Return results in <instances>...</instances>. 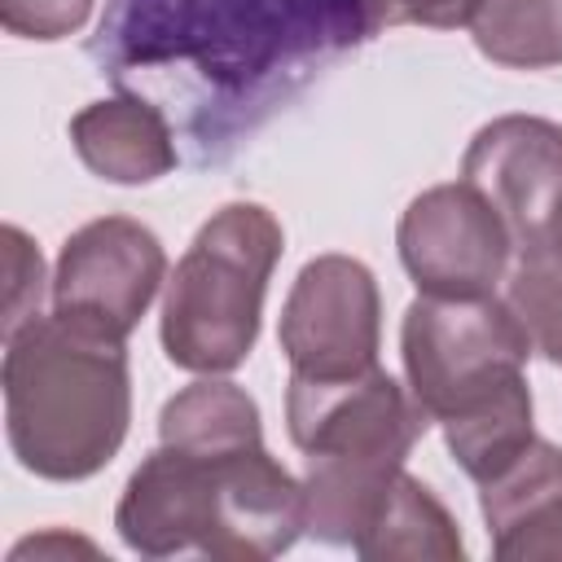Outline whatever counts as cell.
Here are the masks:
<instances>
[{"instance_id":"obj_1","label":"cell","mask_w":562,"mask_h":562,"mask_svg":"<svg viewBox=\"0 0 562 562\" xmlns=\"http://www.w3.org/2000/svg\"><path fill=\"white\" fill-rule=\"evenodd\" d=\"M369 40L360 0H110L97 53L123 83L127 70L189 66L233 101L259 97L268 75Z\"/></svg>"},{"instance_id":"obj_2","label":"cell","mask_w":562,"mask_h":562,"mask_svg":"<svg viewBox=\"0 0 562 562\" xmlns=\"http://www.w3.org/2000/svg\"><path fill=\"white\" fill-rule=\"evenodd\" d=\"M404 378L439 422L452 461L474 479L505 470L531 439V338L501 294H417L400 321Z\"/></svg>"},{"instance_id":"obj_3","label":"cell","mask_w":562,"mask_h":562,"mask_svg":"<svg viewBox=\"0 0 562 562\" xmlns=\"http://www.w3.org/2000/svg\"><path fill=\"white\" fill-rule=\"evenodd\" d=\"M114 527L140 558L206 553L263 562L307 531L303 479L263 443L233 452H193L158 443L127 479Z\"/></svg>"},{"instance_id":"obj_4","label":"cell","mask_w":562,"mask_h":562,"mask_svg":"<svg viewBox=\"0 0 562 562\" xmlns=\"http://www.w3.org/2000/svg\"><path fill=\"white\" fill-rule=\"evenodd\" d=\"M4 435L18 465L48 483L101 474L132 426L123 338L66 316H35L4 338Z\"/></svg>"},{"instance_id":"obj_5","label":"cell","mask_w":562,"mask_h":562,"mask_svg":"<svg viewBox=\"0 0 562 562\" xmlns=\"http://www.w3.org/2000/svg\"><path fill=\"white\" fill-rule=\"evenodd\" d=\"M426 426L430 413L382 364L329 382L290 378L285 430L307 457V536L325 544H356L369 509L404 470Z\"/></svg>"},{"instance_id":"obj_6","label":"cell","mask_w":562,"mask_h":562,"mask_svg":"<svg viewBox=\"0 0 562 562\" xmlns=\"http://www.w3.org/2000/svg\"><path fill=\"white\" fill-rule=\"evenodd\" d=\"M281 250L285 233L259 202H228L193 233L167 277L158 316V338L176 369L220 378L246 364Z\"/></svg>"},{"instance_id":"obj_7","label":"cell","mask_w":562,"mask_h":562,"mask_svg":"<svg viewBox=\"0 0 562 562\" xmlns=\"http://www.w3.org/2000/svg\"><path fill=\"white\" fill-rule=\"evenodd\" d=\"M277 338L290 378L329 382L378 369L382 294L373 272L351 255L307 259L285 294Z\"/></svg>"},{"instance_id":"obj_8","label":"cell","mask_w":562,"mask_h":562,"mask_svg":"<svg viewBox=\"0 0 562 562\" xmlns=\"http://www.w3.org/2000/svg\"><path fill=\"white\" fill-rule=\"evenodd\" d=\"M162 285L167 250L158 233L132 215H101L61 241L53 268V312L127 342Z\"/></svg>"},{"instance_id":"obj_9","label":"cell","mask_w":562,"mask_h":562,"mask_svg":"<svg viewBox=\"0 0 562 562\" xmlns=\"http://www.w3.org/2000/svg\"><path fill=\"white\" fill-rule=\"evenodd\" d=\"M395 246L417 294L435 299L496 294L514 259V237L505 220L465 180L417 193L400 215Z\"/></svg>"},{"instance_id":"obj_10","label":"cell","mask_w":562,"mask_h":562,"mask_svg":"<svg viewBox=\"0 0 562 562\" xmlns=\"http://www.w3.org/2000/svg\"><path fill=\"white\" fill-rule=\"evenodd\" d=\"M461 180L505 220L514 255L562 246V123L540 114L483 123L461 154Z\"/></svg>"},{"instance_id":"obj_11","label":"cell","mask_w":562,"mask_h":562,"mask_svg":"<svg viewBox=\"0 0 562 562\" xmlns=\"http://www.w3.org/2000/svg\"><path fill=\"white\" fill-rule=\"evenodd\" d=\"M492 553L505 562H562V448L531 439L505 470L479 483Z\"/></svg>"},{"instance_id":"obj_12","label":"cell","mask_w":562,"mask_h":562,"mask_svg":"<svg viewBox=\"0 0 562 562\" xmlns=\"http://www.w3.org/2000/svg\"><path fill=\"white\" fill-rule=\"evenodd\" d=\"M70 145L79 162L110 184H154L180 162L167 114L127 88L105 101H88L70 119Z\"/></svg>"},{"instance_id":"obj_13","label":"cell","mask_w":562,"mask_h":562,"mask_svg":"<svg viewBox=\"0 0 562 562\" xmlns=\"http://www.w3.org/2000/svg\"><path fill=\"white\" fill-rule=\"evenodd\" d=\"M360 558L369 562H391V558H430V562H461L465 540L448 505L408 470H400L378 505L369 509L356 544Z\"/></svg>"},{"instance_id":"obj_14","label":"cell","mask_w":562,"mask_h":562,"mask_svg":"<svg viewBox=\"0 0 562 562\" xmlns=\"http://www.w3.org/2000/svg\"><path fill=\"white\" fill-rule=\"evenodd\" d=\"M158 443L193 448V452H233L263 443V417L259 404L220 378H198L193 386L176 391L158 413Z\"/></svg>"},{"instance_id":"obj_15","label":"cell","mask_w":562,"mask_h":562,"mask_svg":"<svg viewBox=\"0 0 562 562\" xmlns=\"http://www.w3.org/2000/svg\"><path fill=\"white\" fill-rule=\"evenodd\" d=\"M470 35L474 48L505 70L562 66V0H483Z\"/></svg>"},{"instance_id":"obj_16","label":"cell","mask_w":562,"mask_h":562,"mask_svg":"<svg viewBox=\"0 0 562 562\" xmlns=\"http://www.w3.org/2000/svg\"><path fill=\"white\" fill-rule=\"evenodd\" d=\"M501 299L531 338V351L549 364H562V246L518 250L509 259Z\"/></svg>"},{"instance_id":"obj_17","label":"cell","mask_w":562,"mask_h":562,"mask_svg":"<svg viewBox=\"0 0 562 562\" xmlns=\"http://www.w3.org/2000/svg\"><path fill=\"white\" fill-rule=\"evenodd\" d=\"M0 241H4V277H9V285H4V338H9L26 321L44 316L40 312V299H44V259H40L35 241L18 224H4Z\"/></svg>"},{"instance_id":"obj_18","label":"cell","mask_w":562,"mask_h":562,"mask_svg":"<svg viewBox=\"0 0 562 562\" xmlns=\"http://www.w3.org/2000/svg\"><path fill=\"white\" fill-rule=\"evenodd\" d=\"M92 4L97 0H0V22L18 40L53 44L83 31V22L92 18Z\"/></svg>"},{"instance_id":"obj_19","label":"cell","mask_w":562,"mask_h":562,"mask_svg":"<svg viewBox=\"0 0 562 562\" xmlns=\"http://www.w3.org/2000/svg\"><path fill=\"white\" fill-rule=\"evenodd\" d=\"M483 0H382V31L386 26H430V31H457L470 26Z\"/></svg>"}]
</instances>
